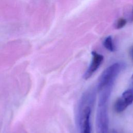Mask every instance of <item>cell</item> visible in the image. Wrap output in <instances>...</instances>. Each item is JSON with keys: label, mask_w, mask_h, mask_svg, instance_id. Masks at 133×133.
I'll use <instances>...</instances> for the list:
<instances>
[{"label": "cell", "mask_w": 133, "mask_h": 133, "mask_svg": "<svg viewBox=\"0 0 133 133\" xmlns=\"http://www.w3.org/2000/svg\"><path fill=\"white\" fill-rule=\"evenodd\" d=\"M127 21L126 19L123 18L119 19L115 23V28L117 29H120L123 28L126 24Z\"/></svg>", "instance_id": "cell-6"}, {"label": "cell", "mask_w": 133, "mask_h": 133, "mask_svg": "<svg viewBox=\"0 0 133 133\" xmlns=\"http://www.w3.org/2000/svg\"><path fill=\"white\" fill-rule=\"evenodd\" d=\"M129 53H130V57H131V59L133 60V46H132L130 48V51H129Z\"/></svg>", "instance_id": "cell-7"}, {"label": "cell", "mask_w": 133, "mask_h": 133, "mask_svg": "<svg viewBox=\"0 0 133 133\" xmlns=\"http://www.w3.org/2000/svg\"><path fill=\"white\" fill-rule=\"evenodd\" d=\"M113 84H109L99 90L96 117V132L109 133L108 101Z\"/></svg>", "instance_id": "cell-1"}, {"label": "cell", "mask_w": 133, "mask_h": 133, "mask_svg": "<svg viewBox=\"0 0 133 133\" xmlns=\"http://www.w3.org/2000/svg\"><path fill=\"white\" fill-rule=\"evenodd\" d=\"M131 79L132 83H133V74H132V75H131Z\"/></svg>", "instance_id": "cell-8"}, {"label": "cell", "mask_w": 133, "mask_h": 133, "mask_svg": "<svg viewBox=\"0 0 133 133\" xmlns=\"http://www.w3.org/2000/svg\"><path fill=\"white\" fill-rule=\"evenodd\" d=\"M133 102V89H128L122 94L114 104V110L117 113L124 111Z\"/></svg>", "instance_id": "cell-3"}, {"label": "cell", "mask_w": 133, "mask_h": 133, "mask_svg": "<svg viewBox=\"0 0 133 133\" xmlns=\"http://www.w3.org/2000/svg\"><path fill=\"white\" fill-rule=\"evenodd\" d=\"M123 65L122 63L116 62L105 69L98 79V91L109 84H113L117 76L123 68Z\"/></svg>", "instance_id": "cell-2"}, {"label": "cell", "mask_w": 133, "mask_h": 133, "mask_svg": "<svg viewBox=\"0 0 133 133\" xmlns=\"http://www.w3.org/2000/svg\"><path fill=\"white\" fill-rule=\"evenodd\" d=\"M103 45L104 47L110 51H114L115 48L113 43L112 38L111 36L107 37L103 41Z\"/></svg>", "instance_id": "cell-5"}, {"label": "cell", "mask_w": 133, "mask_h": 133, "mask_svg": "<svg viewBox=\"0 0 133 133\" xmlns=\"http://www.w3.org/2000/svg\"><path fill=\"white\" fill-rule=\"evenodd\" d=\"M91 55L92 59L91 63L83 75L84 79L86 80L89 78L98 69L103 60V56L95 51H92Z\"/></svg>", "instance_id": "cell-4"}, {"label": "cell", "mask_w": 133, "mask_h": 133, "mask_svg": "<svg viewBox=\"0 0 133 133\" xmlns=\"http://www.w3.org/2000/svg\"><path fill=\"white\" fill-rule=\"evenodd\" d=\"M111 133H117V132H116V131H115V130H113V131L111 132Z\"/></svg>", "instance_id": "cell-9"}]
</instances>
